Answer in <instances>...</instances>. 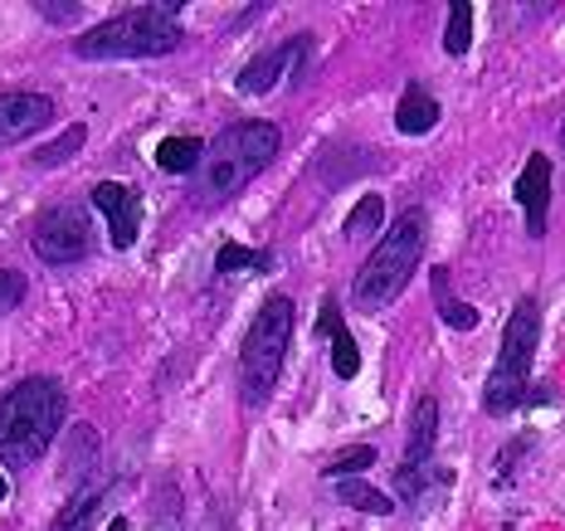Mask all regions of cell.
<instances>
[{"label":"cell","instance_id":"6da1fadb","mask_svg":"<svg viewBox=\"0 0 565 531\" xmlns=\"http://www.w3.org/2000/svg\"><path fill=\"white\" fill-rule=\"evenodd\" d=\"M68 400L50 375H30V381L10 385L0 395V464L6 468H30L34 458H44V448L54 444L58 424H64Z\"/></svg>","mask_w":565,"mask_h":531},{"label":"cell","instance_id":"7a4b0ae2","mask_svg":"<svg viewBox=\"0 0 565 531\" xmlns=\"http://www.w3.org/2000/svg\"><path fill=\"white\" fill-rule=\"evenodd\" d=\"M424 240H429V220L424 210H405L391 230L375 240V249L366 254V264L356 268V283H351V308L356 312H381L391 308L399 293L409 288L424 254Z\"/></svg>","mask_w":565,"mask_h":531},{"label":"cell","instance_id":"3957f363","mask_svg":"<svg viewBox=\"0 0 565 531\" xmlns=\"http://www.w3.org/2000/svg\"><path fill=\"white\" fill-rule=\"evenodd\" d=\"M181 6H132L122 15L103 20V25L84 30L74 40V54L78 59H161V54H175L185 44V30H181Z\"/></svg>","mask_w":565,"mask_h":531},{"label":"cell","instance_id":"277c9868","mask_svg":"<svg viewBox=\"0 0 565 531\" xmlns=\"http://www.w3.org/2000/svg\"><path fill=\"white\" fill-rule=\"evenodd\" d=\"M536 341H541L536 298H516V308L508 317V332H502L498 365H492L488 385H482V410H488V415H512L516 405H526V395H532Z\"/></svg>","mask_w":565,"mask_h":531},{"label":"cell","instance_id":"5b68a950","mask_svg":"<svg viewBox=\"0 0 565 531\" xmlns=\"http://www.w3.org/2000/svg\"><path fill=\"white\" fill-rule=\"evenodd\" d=\"M288 341H292V302L268 298L239 347V400L249 410L268 405L278 371H282V357H288Z\"/></svg>","mask_w":565,"mask_h":531},{"label":"cell","instance_id":"8992f818","mask_svg":"<svg viewBox=\"0 0 565 531\" xmlns=\"http://www.w3.org/2000/svg\"><path fill=\"white\" fill-rule=\"evenodd\" d=\"M278 127L274 123H234L230 132L210 141V167H205V191L210 195H234L239 185L254 181L278 157Z\"/></svg>","mask_w":565,"mask_h":531},{"label":"cell","instance_id":"52a82bcc","mask_svg":"<svg viewBox=\"0 0 565 531\" xmlns=\"http://www.w3.org/2000/svg\"><path fill=\"white\" fill-rule=\"evenodd\" d=\"M34 254L44 264H84L93 254V215L84 205H50L34 220Z\"/></svg>","mask_w":565,"mask_h":531},{"label":"cell","instance_id":"ba28073f","mask_svg":"<svg viewBox=\"0 0 565 531\" xmlns=\"http://www.w3.org/2000/svg\"><path fill=\"white\" fill-rule=\"evenodd\" d=\"M308 50H312V34H298V40H288V44H278V50L258 54L254 64H244V68H239L234 88L249 93V98H264V93H274V88H278V78H282V68H288V64H292V84H302V68H308Z\"/></svg>","mask_w":565,"mask_h":531},{"label":"cell","instance_id":"9c48e42d","mask_svg":"<svg viewBox=\"0 0 565 531\" xmlns=\"http://www.w3.org/2000/svg\"><path fill=\"white\" fill-rule=\"evenodd\" d=\"M551 191H556V171H551V157H546V151H532V157H526V167H522V176H516V185H512V195H516V205H522L526 234H532V240H541V234H546Z\"/></svg>","mask_w":565,"mask_h":531},{"label":"cell","instance_id":"30bf717a","mask_svg":"<svg viewBox=\"0 0 565 531\" xmlns=\"http://www.w3.org/2000/svg\"><path fill=\"white\" fill-rule=\"evenodd\" d=\"M93 210L108 220L113 249H132V244H137V230H141V200H137L132 185H122V181H98V185H93Z\"/></svg>","mask_w":565,"mask_h":531},{"label":"cell","instance_id":"8fae6325","mask_svg":"<svg viewBox=\"0 0 565 531\" xmlns=\"http://www.w3.org/2000/svg\"><path fill=\"white\" fill-rule=\"evenodd\" d=\"M54 123V103L44 93H0V147H15Z\"/></svg>","mask_w":565,"mask_h":531},{"label":"cell","instance_id":"7c38bea8","mask_svg":"<svg viewBox=\"0 0 565 531\" xmlns=\"http://www.w3.org/2000/svg\"><path fill=\"white\" fill-rule=\"evenodd\" d=\"M434 439H439V400L419 395L415 400V415H409V444H405V458H399V478H409L415 468H419V474L429 468Z\"/></svg>","mask_w":565,"mask_h":531},{"label":"cell","instance_id":"4fadbf2b","mask_svg":"<svg viewBox=\"0 0 565 531\" xmlns=\"http://www.w3.org/2000/svg\"><path fill=\"white\" fill-rule=\"evenodd\" d=\"M439 117H444V108L434 103V93H424L419 84H409L405 93H399V103H395V132L424 137V132H434V127H439Z\"/></svg>","mask_w":565,"mask_h":531},{"label":"cell","instance_id":"5bb4252c","mask_svg":"<svg viewBox=\"0 0 565 531\" xmlns=\"http://www.w3.org/2000/svg\"><path fill=\"white\" fill-rule=\"evenodd\" d=\"M103 498H108V482H84V488L64 502V512L54 517V531H88L103 512Z\"/></svg>","mask_w":565,"mask_h":531},{"label":"cell","instance_id":"9a60e30c","mask_svg":"<svg viewBox=\"0 0 565 531\" xmlns=\"http://www.w3.org/2000/svg\"><path fill=\"white\" fill-rule=\"evenodd\" d=\"M429 283H434V308H439L444 322H449L454 332H473V327H478V308H473V302H458L449 293V268L439 264L429 274Z\"/></svg>","mask_w":565,"mask_h":531},{"label":"cell","instance_id":"2e32d148","mask_svg":"<svg viewBox=\"0 0 565 531\" xmlns=\"http://www.w3.org/2000/svg\"><path fill=\"white\" fill-rule=\"evenodd\" d=\"M332 492H337L341 507H351V512H371V517H391V512H395V498H391V492L371 488V482L341 478V482H332Z\"/></svg>","mask_w":565,"mask_h":531},{"label":"cell","instance_id":"e0dca14e","mask_svg":"<svg viewBox=\"0 0 565 531\" xmlns=\"http://www.w3.org/2000/svg\"><path fill=\"white\" fill-rule=\"evenodd\" d=\"M205 141L200 137H161L157 141V167L171 171V176H191L200 167V157H205Z\"/></svg>","mask_w":565,"mask_h":531},{"label":"cell","instance_id":"ac0fdd59","mask_svg":"<svg viewBox=\"0 0 565 531\" xmlns=\"http://www.w3.org/2000/svg\"><path fill=\"white\" fill-rule=\"evenodd\" d=\"M84 141H88V127L74 123L64 137H54V141H44V147H34V151H30V167H40V171L64 167V161H74L78 151H84Z\"/></svg>","mask_w":565,"mask_h":531},{"label":"cell","instance_id":"d6986e66","mask_svg":"<svg viewBox=\"0 0 565 531\" xmlns=\"http://www.w3.org/2000/svg\"><path fill=\"white\" fill-rule=\"evenodd\" d=\"M234 268H254V274H274V254L249 249V244H220L215 274H234Z\"/></svg>","mask_w":565,"mask_h":531},{"label":"cell","instance_id":"ffe728a7","mask_svg":"<svg viewBox=\"0 0 565 531\" xmlns=\"http://www.w3.org/2000/svg\"><path fill=\"white\" fill-rule=\"evenodd\" d=\"M473 50V6L468 0H454L449 6V30H444V54H468Z\"/></svg>","mask_w":565,"mask_h":531},{"label":"cell","instance_id":"44dd1931","mask_svg":"<svg viewBox=\"0 0 565 531\" xmlns=\"http://www.w3.org/2000/svg\"><path fill=\"white\" fill-rule=\"evenodd\" d=\"M88 464H98V429H93V424H78L74 454H64V478H84Z\"/></svg>","mask_w":565,"mask_h":531},{"label":"cell","instance_id":"7402d4cb","mask_svg":"<svg viewBox=\"0 0 565 531\" xmlns=\"http://www.w3.org/2000/svg\"><path fill=\"white\" fill-rule=\"evenodd\" d=\"M381 210H385V200L381 195H366L356 210H351V220L341 224V234H347V240H371V234L381 230ZM375 240H381V234H375Z\"/></svg>","mask_w":565,"mask_h":531},{"label":"cell","instance_id":"603a6c76","mask_svg":"<svg viewBox=\"0 0 565 531\" xmlns=\"http://www.w3.org/2000/svg\"><path fill=\"white\" fill-rule=\"evenodd\" d=\"M332 371L341 375V381H356V371H361V347H356V337H351L347 327L332 337Z\"/></svg>","mask_w":565,"mask_h":531},{"label":"cell","instance_id":"cb8c5ba5","mask_svg":"<svg viewBox=\"0 0 565 531\" xmlns=\"http://www.w3.org/2000/svg\"><path fill=\"white\" fill-rule=\"evenodd\" d=\"M371 464H375V448H371V444H356V448H347V454H341L337 464H327V478H351V474H366Z\"/></svg>","mask_w":565,"mask_h":531},{"label":"cell","instance_id":"d4e9b609","mask_svg":"<svg viewBox=\"0 0 565 531\" xmlns=\"http://www.w3.org/2000/svg\"><path fill=\"white\" fill-rule=\"evenodd\" d=\"M34 15H44L50 25H74V20L84 15V6H74V0H68V6H58V0H34Z\"/></svg>","mask_w":565,"mask_h":531},{"label":"cell","instance_id":"484cf974","mask_svg":"<svg viewBox=\"0 0 565 531\" xmlns=\"http://www.w3.org/2000/svg\"><path fill=\"white\" fill-rule=\"evenodd\" d=\"M20 302H25V278L15 268H0V312L20 308Z\"/></svg>","mask_w":565,"mask_h":531},{"label":"cell","instance_id":"4316f807","mask_svg":"<svg viewBox=\"0 0 565 531\" xmlns=\"http://www.w3.org/2000/svg\"><path fill=\"white\" fill-rule=\"evenodd\" d=\"M317 332H322L327 341L341 332V302H337V293H327V298H322V312H317Z\"/></svg>","mask_w":565,"mask_h":531},{"label":"cell","instance_id":"83f0119b","mask_svg":"<svg viewBox=\"0 0 565 531\" xmlns=\"http://www.w3.org/2000/svg\"><path fill=\"white\" fill-rule=\"evenodd\" d=\"M10 498V482H6V474H0V502H6Z\"/></svg>","mask_w":565,"mask_h":531},{"label":"cell","instance_id":"f1b7e54d","mask_svg":"<svg viewBox=\"0 0 565 531\" xmlns=\"http://www.w3.org/2000/svg\"><path fill=\"white\" fill-rule=\"evenodd\" d=\"M108 531H127V522H122V517H117V522H108Z\"/></svg>","mask_w":565,"mask_h":531},{"label":"cell","instance_id":"f546056e","mask_svg":"<svg viewBox=\"0 0 565 531\" xmlns=\"http://www.w3.org/2000/svg\"><path fill=\"white\" fill-rule=\"evenodd\" d=\"M561 147H565V123H561Z\"/></svg>","mask_w":565,"mask_h":531}]
</instances>
